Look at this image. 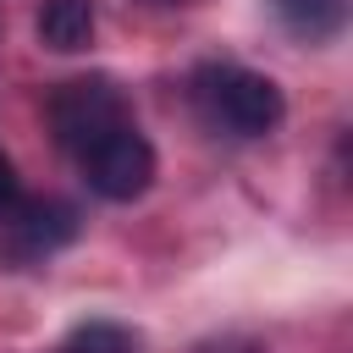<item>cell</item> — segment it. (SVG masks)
Returning a JSON list of instances; mask_svg holds the SVG:
<instances>
[{"instance_id":"obj_8","label":"cell","mask_w":353,"mask_h":353,"mask_svg":"<svg viewBox=\"0 0 353 353\" xmlns=\"http://www.w3.org/2000/svg\"><path fill=\"white\" fill-rule=\"evenodd\" d=\"M11 204H17V165L0 154V215H6Z\"/></svg>"},{"instance_id":"obj_4","label":"cell","mask_w":353,"mask_h":353,"mask_svg":"<svg viewBox=\"0 0 353 353\" xmlns=\"http://www.w3.org/2000/svg\"><path fill=\"white\" fill-rule=\"evenodd\" d=\"M0 221H6V243L17 259H44L77 237V210L61 199H17Z\"/></svg>"},{"instance_id":"obj_1","label":"cell","mask_w":353,"mask_h":353,"mask_svg":"<svg viewBox=\"0 0 353 353\" xmlns=\"http://www.w3.org/2000/svg\"><path fill=\"white\" fill-rule=\"evenodd\" d=\"M193 105L204 116V127L226 132V138H265L276 132L287 99L265 72L232 66V61H210L193 72Z\"/></svg>"},{"instance_id":"obj_6","label":"cell","mask_w":353,"mask_h":353,"mask_svg":"<svg viewBox=\"0 0 353 353\" xmlns=\"http://www.w3.org/2000/svg\"><path fill=\"white\" fill-rule=\"evenodd\" d=\"M270 6H276L281 28L298 33V39H309V44L336 39L342 22H347V0H270Z\"/></svg>"},{"instance_id":"obj_3","label":"cell","mask_w":353,"mask_h":353,"mask_svg":"<svg viewBox=\"0 0 353 353\" xmlns=\"http://www.w3.org/2000/svg\"><path fill=\"white\" fill-rule=\"evenodd\" d=\"M77 165H83L88 188H94L99 199H110V204H132V199L149 193V182H154V149H149V138H143L132 121H121V127H110L99 143H88V149L77 154Z\"/></svg>"},{"instance_id":"obj_7","label":"cell","mask_w":353,"mask_h":353,"mask_svg":"<svg viewBox=\"0 0 353 353\" xmlns=\"http://www.w3.org/2000/svg\"><path fill=\"white\" fill-rule=\"evenodd\" d=\"M66 353H132V336H127L121 325L94 320V325H77V331H72Z\"/></svg>"},{"instance_id":"obj_2","label":"cell","mask_w":353,"mask_h":353,"mask_svg":"<svg viewBox=\"0 0 353 353\" xmlns=\"http://www.w3.org/2000/svg\"><path fill=\"white\" fill-rule=\"evenodd\" d=\"M121 121H127V99L110 77H72L50 94V127L66 154H83Z\"/></svg>"},{"instance_id":"obj_5","label":"cell","mask_w":353,"mask_h":353,"mask_svg":"<svg viewBox=\"0 0 353 353\" xmlns=\"http://www.w3.org/2000/svg\"><path fill=\"white\" fill-rule=\"evenodd\" d=\"M94 39V0H44L39 6V44L72 55Z\"/></svg>"}]
</instances>
